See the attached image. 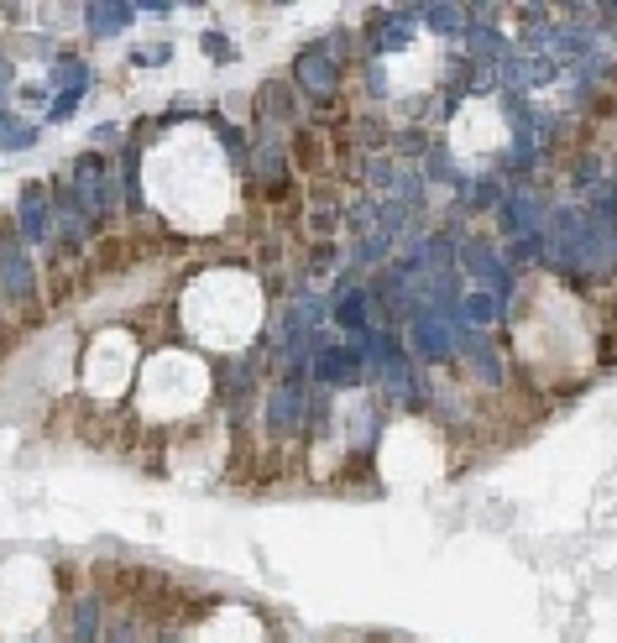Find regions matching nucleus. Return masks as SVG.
I'll return each instance as SVG.
<instances>
[{"instance_id": "1", "label": "nucleus", "mask_w": 617, "mask_h": 643, "mask_svg": "<svg viewBox=\"0 0 617 643\" xmlns=\"http://www.w3.org/2000/svg\"><path fill=\"white\" fill-rule=\"evenodd\" d=\"M68 189H74L79 210L95 220V225H105L110 215H116V189H121V178L110 173V157H105V152L74 157V168H68Z\"/></svg>"}, {"instance_id": "2", "label": "nucleus", "mask_w": 617, "mask_h": 643, "mask_svg": "<svg viewBox=\"0 0 617 643\" xmlns=\"http://www.w3.org/2000/svg\"><path fill=\"white\" fill-rule=\"evenodd\" d=\"M461 319H455V309H414L403 319V340L408 351H414L419 361H440L450 366L455 361V340H461Z\"/></svg>"}, {"instance_id": "3", "label": "nucleus", "mask_w": 617, "mask_h": 643, "mask_svg": "<svg viewBox=\"0 0 617 643\" xmlns=\"http://www.w3.org/2000/svg\"><path fill=\"white\" fill-rule=\"evenodd\" d=\"M293 89L309 100H335V89L346 84V58H340V48H330V37L309 42V48L293 58Z\"/></svg>"}, {"instance_id": "4", "label": "nucleus", "mask_w": 617, "mask_h": 643, "mask_svg": "<svg viewBox=\"0 0 617 643\" xmlns=\"http://www.w3.org/2000/svg\"><path fill=\"white\" fill-rule=\"evenodd\" d=\"M466 267V278L476 283V288H487V293H497L502 298V309H513V293H518V278H513V267H508V257H497L492 246H482V241H461V257H455Z\"/></svg>"}, {"instance_id": "5", "label": "nucleus", "mask_w": 617, "mask_h": 643, "mask_svg": "<svg viewBox=\"0 0 617 643\" xmlns=\"http://www.w3.org/2000/svg\"><path fill=\"white\" fill-rule=\"evenodd\" d=\"M89 84H95V68H89L79 53H58V63H53V89L58 95L48 100V126H63L68 116H74L79 100L89 95Z\"/></svg>"}, {"instance_id": "6", "label": "nucleus", "mask_w": 617, "mask_h": 643, "mask_svg": "<svg viewBox=\"0 0 617 643\" xmlns=\"http://www.w3.org/2000/svg\"><path fill=\"white\" fill-rule=\"evenodd\" d=\"M414 32H419V6L372 11V21H367V53H372V63L382 53H403L408 42H414Z\"/></svg>"}, {"instance_id": "7", "label": "nucleus", "mask_w": 617, "mask_h": 643, "mask_svg": "<svg viewBox=\"0 0 617 643\" xmlns=\"http://www.w3.org/2000/svg\"><path fill=\"white\" fill-rule=\"evenodd\" d=\"M0 298H11V304H32L37 298L32 257H27V246H16V236L0 241Z\"/></svg>"}, {"instance_id": "8", "label": "nucleus", "mask_w": 617, "mask_h": 643, "mask_svg": "<svg viewBox=\"0 0 617 643\" xmlns=\"http://www.w3.org/2000/svg\"><path fill=\"white\" fill-rule=\"evenodd\" d=\"M330 319H335V325L356 340L361 330H372V293L361 288V283H351V278H340L335 304H330Z\"/></svg>"}, {"instance_id": "9", "label": "nucleus", "mask_w": 617, "mask_h": 643, "mask_svg": "<svg viewBox=\"0 0 617 643\" xmlns=\"http://www.w3.org/2000/svg\"><path fill=\"white\" fill-rule=\"evenodd\" d=\"M251 173H257V183L267 194H283V183H288V152L283 142L272 136V126L257 136V152H251Z\"/></svg>"}, {"instance_id": "10", "label": "nucleus", "mask_w": 617, "mask_h": 643, "mask_svg": "<svg viewBox=\"0 0 617 643\" xmlns=\"http://www.w3.org/2000/svg\"><path fill=\"white\" fill-rule=\"evenodd\" d=\"M136 16H142L136 0H100V6H84V27L89 37H121Z\"/></svg>"}, {"instance_id": "11", "label": "nucleus", "mask_w": 617, "mask_h": 643, "mask_svg": "<svg viewBox=\"0 0 617 643\" xmlns=\"http://www.w3.org/2000/svg\"><path fill=\"white\" fill-rule=\"evenodd\" d=\"M16 215H21V236H27V241H48L53 236V204H48V194H42L37 183L21 189Z\"/></svg>"}, {"instance_id": "12", "label": "nucleus", "mask_w": 617, "mask_h": 643, "mask_svg": "<svg viewBox=\"0 0 617 643\" xmlns=\"http://www.w3.org/2000/svg\"><path fill=\"white\" fill-rule=\"evenodd\" d=\"M502 314H508V309H502V298L487 293V288H471V293L455 298V319H461L466 330H492Z\"/></svg>"}, {"instance_id": "13", "label": "nucleus", "mask_w": 617, "mask_h": 643, "mask_svg": "<svg viewBox=\"0 0 617 643\" xmlns=\"http://www.w3.org/2000/svg\"><path fill=\"white\" fill-rule=\"evenodd\" d=\"M100 638H105V596L84 591L74 602V638L68 643H100Z\"/></svg>"}, {"instance_id": "14", "label": "nucleus", "mask_w": 617, "mask_h": 643, "mask_svg": "<svg viewBox=\"0 0 617 643\" xmlns=\"http://www.w3.org/2000/svg\"><path fill=\"white\" fill-rule=\"evenodd\" d=\"M419 27L434 37H466V6H419Z\"/></svg>"}, {"instance_id": "15", "label": "nucleus", "mask_w": 617, "mask_h": 643, "mask_svg": "<svg viewBox=\"0 0 617 643\" xmlns=\"http://www.w3.org/2000/svg\"><path fill=\"white\" fill-rule=\"evenodd\" d=\"M37 136H42V126L16 121L11 131H0V152H27V147H37Z\"/></svg>"}, {"instance_id": "16", "label": "nucleus", "mask_w": 617, "mask_h": 643, "mask_svg": "<svg viewBox=\"0 0 617 643\" xmlns=\"http://www.w3.org/2000/svg\"><path fill=\"white\" fill-rule=\"evenodd\" d=\"M199 48L210 53V63H236V58H241L236 37H225V32H204V37H199Z\"/></svg>"}, {"instance_id": "17", "label": "nucleus", "mask_w": 617, "mask_h": 643, "mask_svg": "<svg viewBox=\"0 0 617 643\" xmlns=\"http://www.w3.org/2000/svg\"><path fill=\"white\" fill-rule=\"evenodd\" d=\"M215 142H220V152L231 157L236 168H246V136H241V126H225V121H220V126H215Z\"/></svg>"}, {"instance_id": "18", "label": "nucleus", "mask_w": 617, "mask_h": 643, "mask_svg": "<svg viewBox=\"0 0 617 643\" xmlns=\"http://www.w3.org/2000/svg\"><path fill=\"white\" fill-rule=\"evenodd\" d=\"M168 58H173L168 42H147V48H136V53H131V68H163Z\"/></svg>"}, {"instance_id": "19", "label": "nucleus", "mask_w": 617, "mask_h": 643, "mask_svg": "<svg viewBox=\"0 0 617 643\" xmlns=\"http://www.w3.org/2000/svg\"><path fill=\"white\" fill-rule=\"evenodd\" d=\"M142 633H136V617H121L116 628H105V643H136Z\"/></svg>"}, {"instance_id": "20", "label": "nucleus", "mask_w": 617, "mask_h": 643, "mask_svg": "<svg viewBox=\"0 0 617 643\" xmlns=\"http://www.w3.org/2000/svg\"><path fill=\"white\" fill-rule=\"evenodd\" d=\"M116 142H121V126H116V121H105V126L95 131V152H100V147H116Z\"/></svg>"}, {"instance_id": "21", "label": "nucleus", "mask_w": 617, "mask_h": 643, "mask_svg": "<svg viewBox=\"0 0 617 643\" xmlns=\"http://www.w3.org/2000/svg\"><path fill=\"white\" fill-rule=\"evenodd\" d=\"M11 79H16V63H11L6 53H0V95H6V89H11Z\"/></svg>"}, {"instance_id": "22", "label": "nucleus", "mask_w": 617, "mask_h": 643, "mask_svg": "<svg viewBox=\"0 0 617 643\" xmlns=\"http://www.w3.org/2000/svg\"><path fill=\"white\" fill-rule=\"evenodd\" d=\"M11 126H16V116H11L6 105H0V131H11Z\"/></svg>"}]
</instances>
